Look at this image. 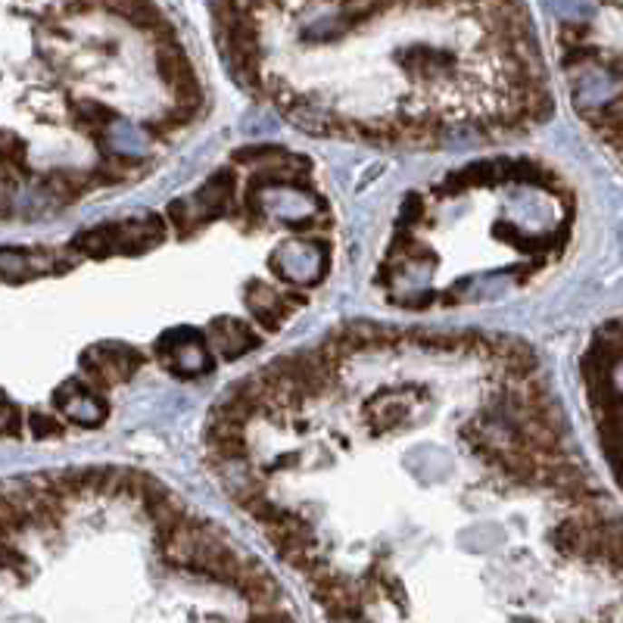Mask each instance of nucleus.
Segmentation results:
<instances>
[{
  "mask_svg": "<svg viewBox=\"0 0 623 623\" xmlns=\"http://www.w3.org/2000/svg\"><path fill=\"white\" fill-rule=\"evenodd\" d=\"M166 240V219L162 216H144L131 221H110L88 231L75 234L69 240V249L91 259H110V256H141L147 249L160 247Z\"/></svg>",
  "mask_w": 623,
  "mask_h": 623,
  "instance_id": "nucleus-1",
  "label": "nucleus"
},
{
  "mask_svg": "<svg viewBox=\"0 0 623 623\" xmlns=\"http://www.w3.org/2000/svg\"><path fill=\"white\" fill-rule=\"evenodd\" d=\"M78 365H82L84 384L103 396V390H110V386L131 381V377L147 365V355L141 353V349L128 346V343L110 340V343H100V346L84 349Z\"/></svg>",
  "mask_w": 623,
  "mask_h": 623,
  "instance_id": "nucleus-2",
  "label": "nucleus"
},
{
  "mask_svg": "<svg viewBox=\"0 0 623 623\" xmlns=\"http://www.w3.org/2000/svg\"><path fill=\"white\" fill-rule=\"evenodd\" d=\"M156 359H160L171 375L178 377H190L188 362L193 359L200 375H209L212 371V359L209 349H206V336L190 331V327H181V331H171L156 343Z\"/></svg>",
  "mask_w": 623,
  "mask_h": 623,
  "instance_id": "nucleus-3",
  "label": "nucleus"
},
{
  "mask_svg": "<svg viewBox=\"0 0 623 623\" xmlns=\"http://www.w3.org/2000/svg\"><path fill=\"white\" fill-rule=\"evenodd\" d=\"M75 265V256H66L60 249H44V256H32L28 249H0V277L4 281H28L38 275H63Z\"/></svg>",
  "mask_w": 623,
  "mask_h": 623,
  "instance_id": "nucleus-4",
  "label": "nucleus"
},
{
  "mask_svg": "<svg viewBox=\"0 0 623 623\" xmlns=\"http://www.w3.org/2000/svg\"><path fill=\"white\" fill-rule=\"evenodd\" d=\"M54 405L75 421L78 427H97L106 421V399L91 390L84 381H66L54 393Z\"/></svg>",
  "mask_w": 623,
  "mask_h": 623,
  "instance_id": "nucleus-5",
  "label": "nucleus"
},
{
  "mask_svg": "<svg viewBox=\"0 0 623 623\" xmlns=\"http://www.w3.org/2000/svg\"><path fill=\"white\" fill-rule=\"evenodd\" d=\"M234 589L240 592L243 601L256 608V611H268V608H277V599H281V586L275 583V577L262 568L259 561H249L243 558L240 574L234 577Z\"/></svg>",
  "mask_w": 623,
  "mask_h": 623,
  "instance_id": "nucleus-6",
  "label": "nucleus"
},
{
  "mask_svg": "<svg viewBox=\"0 0 623 623\" xmlns=\"http://www.w3.org/2000/svg\"><path fill=\"white\" fill-rule=\"evenodd\" d=\"M243 297H247L249 309H253L256 325H259L262 331H281V325L293 315L290 306L281 299V290L271 287V284H265V281L247 284Z\"/></svg>",
  "mask_w": 623,
  "mask_h": 623,
  "instance_id": "nucleus-7",
  "label": "nucleus"
},
{
  "mask_svg": "<svg viewBox=\"0 0 623 623\" xmlns=\"http://www.w3.org/2000/svg\"><path fill=\"white\" fill-rule=\"evenodd\" d=\"M206 331H209V340L216 343L219 355H225V359H240L243 353L259 346V336L249 331V325H243L240 318H231V315L212 318Z\"/></svg>",
  "mask_w": 623,
  "mask_h": 623,
  "instance_id": "nucleus-8",
  "label": "nucleus"
},
{
  "mask_svg": "<svg viewBox=\"0 0 623 623\" xmlns=\"http://www.w3.org/2000/svg\"><path fill=\"white\" fill-rule=\"evenodd\" d=\"M156 73H160L162 84L171 91H181L188 88V84L200 82L197 73H193V63L188 60V54H184V47H166V50H156Z\"/></svg>",
  "mask_w": 623,
  "mask_h": 623,
  "instance_id": "nucleus-9",
  "label": "nucleus"
},
{
  "mask_svg": "<svg viewBox=\"0 0 623 623\" xmlns=\"http://www.w3.org/2000/svg\"><path fill=\"white\" fill-rule=\"evenodd\" d=\"M41 184H44V190L54 193L63 206H73L91 193L88 171H78V169H54Z\"/></svg>",
  "mask_w": 623,
  "mask_h": 623,
  "instance_id": "nucleus-10",
  "label": "nucleus"
},
{
  "mask_svg": "<svg viewBox=\"0 0 623 623\" xmlns=\"http://www.w3.org/2000/svg\"><path fill=\"white\" fill-rule=\"evenodd\" d=\"M28 431H32L34 440H50V436H63L66 427L54 418V412H44V408H32L28 412Z\"/></svg>",
  "mask_w": 623,
  "mask_h": 623,
  "instance_id": "nucleus-11",
  "label": "nucleus"
},
{
  "mask_svg": "<svg viewBox=\"0 0 623 623\" xmlns=\"http://www.w3.org/2000/svg\"><path fill=\"white\" fill-rule=\"evenodd\" d=\"M0 570H6V574H13L19 579H25L28 574V558L16 549V542L4 540V536H0Z\"/></svg>",
  "mask_w": 623,
  "mask_h": 623,
  "instance_id": "nucleus-12",
  "label": "nucleus"
},
{
  "mask_svg": "<svg viewBox=\"0 0 623 623\" xmlns=\"http://www.w3.org/2000/svg\"><path fill=\"white\" fill-rule=\"evenodd\" d=\"M592 44V32L589 25H577V23H564L561 32H558V47L561 50H577Z\"/></svg>",
  "mask_w": 623,
  "mask_h": 623,
  "instance_id": "nucleus-13",
  "label": "nucleus"
},
{
  "mask_svg": "<svg viewBox=\"0 0 623 623\" xmlns=\"http://www.w3.org/2000/svg\"><path fill=\"white\" fill-rule=\"evenodd\" d=\"M281 299H284V303L290 306L293 312H297V309H303V306L309 303V297H306L303 290H297V287H287V290H281Z\"/></svg>",
  "mask_w": 623,
  "mask_h": 623,
  "instance_id": "nucleus-14",
  "label": "nucleus"
},
{
  "mask_svg": "<svg viewBox=\"0 0 623 623\" xmlns=\"http://www.w3.org/2000/svg\"><path fill=\"white\" fill-rule=\"evenodd\" d=\"M13 216V200L6 190H0V219H10Z\"/></svg>",
  "mask_w": 623,
  "mask_h": 623,
  "instance_id": "nucleus-15",
  "label": "nucleus"
}]
</instances>
